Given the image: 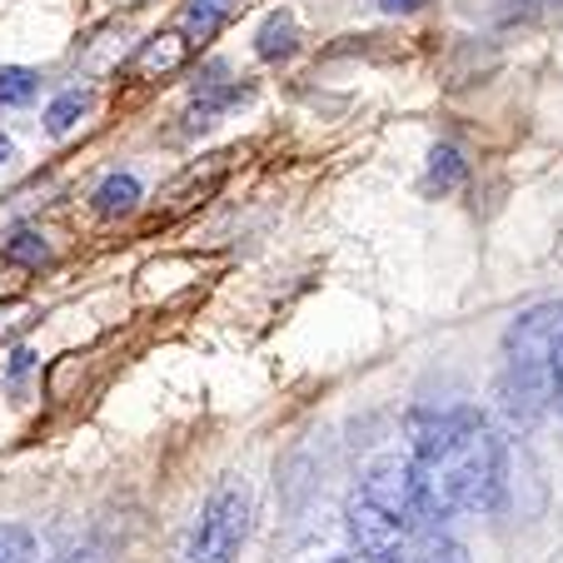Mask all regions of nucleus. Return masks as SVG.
Wrapping results in <instances>:
<instances>
[{
    "instance_id": "19",
    "label": "nucleus",
    "mask_w": 563,
    "mask_h": 563,
    "mask_svg": "<svg viewBox=\"0 0 563 563\" xmlns=\"http://www.w3.org/2000/svg\"><path fill=\"white\" fill-rule=\"evenodd\" d=\"M31 360H35V354H25V350H21V354H15V360H11V374H15V379H21V374H25V369H31Z\"/></svg>"
},
{
    "instance_id": "6",
    "label": "nucleus",
    "mask_w": 563,
    "mask_h": 563,
    "mask_svg": "<svg viewBox=\"0 0 563 563\" xmlns=\"http://www.w3.org/2000/svg\"><path fill=\"white\" fill-rule=\"evenodd\" d=\"M230 11H234V0H185L180 35H185L190 45H205L224 21H230Z\"/></svg>"
},
{
    "instance_id": "7",
    "label": "nucleus",
    "mask_w": 563,
    "mask_h": 563,
    "mask_svg": "<svg viewBox=\"0 0 563 563\" xmlns=\"http://www.w3.org/2000/svg\"><path fill=\"white\" fill-rule=\"evenodd\" d=\"M190 55V41L185 35H175V31H165V35H150L145 45H140V55H135V70L140 75H155V70H175V65Z\"/></svg>"
},
{
    "instance_id": "13",
    "label": "nucleus",
    "mask_w": 563,
    "mask_h": 563,
    "mask_svg": "<svg viewBox=\"0 0 563 563\" xmlns=\"http://www.w3.org/2000/svg\"><path fill=\"white\" fill-rule=\"evenodd\" d=\"M35 533L25 523H0V563H41L35 559Z\"/></svg>"
},
{
    "instance_id": "17",
    "label": "nucleus",
    "mask_w": 563,
    "mask_h": 563,
    "mask_svg": "<svg viewBox=\"0 0 563 563\" xmlns=\"http://www.w3.org/2000/svg\"><path fill=\"white\" fill-rule=\"evenodd\" d=\"M553 409L563 415V330H559V344H553Z\"/></svg>"
},
{
    "instance_id": "10",
    "label": "nucleus",
    "mask_w": 563,
    "mask_h": 563,
    "mask_svg": "<svg viewBox=\"0 0 563 563\" xmlns=\"http://www.w3.org/2000/svg\"><path fill=\"white\" fill-rule=\"evenodd\" d=\"M240 100H250V90L240 86V80H230V86H200V96H195V110H190V120H214V115H224V110H234Z\"/></svg>"
},
{
    "instance_id": "1",
    "label": "nucleus",
    "mask_w": 563,
    "mask_h": 563,
    "mask_svg": "<svg viewBox=\"0 0 563 563\" xmlns=\"http://www.w3.org/2000/svg\"><path fill=\"white\" fill-rule=\"evenodd\" d=\"M415 478L429 519L449 514H489L504 499V444L484 415L449 409L415 419Z\"/></svg>"
},
{
    "instance_id": "18",
    "label": "nucleus",
    "mask_w": 563,
    "mask_h": 563,
    "mask_svg": "<svg viewBox=\"0 0 563 563\" xmlns=\"http://www.w3.org/2000/svg\"><path fill=\"white\" fill-rule=\"evenodd\" d=\"M70 563H110V559H106V549H86V553H75Z\"/></svg>"
},
{
    "instance_id": "2",
    "label": "nucleus",
    "mask_w": 563,
    "mask_h": 563,
    "mask_svg": "<svg viewBox=\"0 0 563 563\" xmlns=\"http://www.w3.org/2000/svg\"><path fill=\"white\" fill-rule=\"evenodd\" d=\"M563 330V305H539L519 314L504 334L499 405L514 424H539L553 409V344Z\"/></svg>"
},
{
    "instance_id": "16",
    "label": "nucleus",
    "mask_w": 563,
    "mask_h": 563,
    "mask_svg": "<svg viewBox=\"0 0 563 563\" xmlns=\"http://www.w3.org/2000/svg\"><path fill=\"white\" fill-rule=\"evenodd\" d=\"M419 563H474V559H468V549L459 539H449V533H434V539L419 549Z\"/></svg>"
},
{
    "instance_id": "8",
    "label": "nucleus",
    "mask_w": 563,
    "mask_h": 563,
    "mask_svg": "<svg viewBox=\"0 0 563 563\" xmlns=\"http://www.w3.org/2000/svg\"><path fill=\"white\" fill-rule=\"evenodd\" d=\"M295 45H299V25H295V15H285V11L269 15L255 35L260 60H285V55H295Z\"/></svg>"
},
{
    "instance_id": "5",
    "label": "nucleus",
    "mask_w": 563,
    "mask_h": 563,
    "mask_svg": "<svg viewBox=\"0 0 563 563\" xmlns=\"http://www.w3.org/2000/svg\"><path fill=\"white\" fill-rule=\"evenodd\" d=\"M350 539H354V553H364V559H374V563L409 559V529L399 519H389L384 509H374L369 499L350 504Z\"/></svg>"
},
{
    "instance_id": "9",
    "label": "nucleus",
    "mask_w": 563,
    "mask_h": 563,
    "mask_svg": "<svg viewBox=\"0 0 563 563\" xmlns=\"http://www.w3.org/2000/svg\"><path fill=\"white\" fill-rule=\"evenodd\" d=\"M90 200H96V214H125L140 205V180L135 175H106Z\"/></svg>"
},
{
    "instance_id": "21",
    "label": "nucleus",
    "mask_w": 563,
    "mask_h": 563,
    "mask_svg": "<svg viewBox=\"0 0 563 563\" xmlns=\"http://www.w3.org/2000/svg\"><path fill=\"white\" fill-rule=\"evenodd\" d=\"M11 155H15V150H11V140H0V170L11 165Z\"/></svg>"
},
{
    "instance_id": "3",
    "label": "nucleus",
    "mask_w": 563,
    "mask_h": 563,
    "mask_svg": "<svg viewBox=\"0 0 563 563\" xmlns=\"http://www.w3.org/2000/svg\"><path fill=\"white\" fill-rule=\"evenodd\" d=\"M250 514H255L250 484L240 474H224L210 489V499H205L200 523H195L180 563H234V553H240V543L250 533Z\"/></svg>"
},
{
    "instance_id": "12",
    "label": "nucleus",
    "mask_w": 563,
    "mask_h": 563,
    "mask_svg": "<svg viewBox=\"0 0 563 563\" xmlns=\"http://www.w3.org/2000/svg\"><path fill=\"white\" fill-rule=\"evenodd\" d=\"M35 90H41V75L35 70H25V65H0V106L5 110L31 106Z\"/></svg>"
},
{
    "instance_id": "22",
    "label": "nucleus",
    "mask_w": 563,
    "mask_h": 563,
    "mask_svg": "<svg viewBox=\"0 0 563 563\" xmlns=\"http://www.w3.org/2000/svg\"><path fill=\"white\" fill-rule=\"evenodd\" d=\"M330 563H374V559H364V553H344V559H330Z\"/></svg>"
},
{
    "instance_id": "11",
    "label": "nucleus",
    "mask_w": 563,
    "mask_h": 563,
    "mask_svg": "<svg viewBox=\"0 0 563 563\" xmlns=\"http://www.w3.org/2000/svg\"><path fill=\"white\" fill-rule=\"evenodd\" d=\"M464 170H468V165H464V155H459L454 145H434V150H429L424 185H429V190H439V195H449L459 180H464Z\"/></svg>"
},
{
    "instance_id": "15",
    "label": "nucleus",
    "mask_w": 563,
    "mask_h": 563,
    "mask_svg": "<svg viewBox=\"0 0 563 563\" xmlns=\"http://www.w3.org/2000/svg\"><path fill=\"white\" fill-rule=\"evenodd\" d=\"M45 255H51V250H45V240H41L35 230H15L11 240H5V260H11V265H25V269H31V265H41Z\"/></svg>"
},
{
    "instance_id": "14",
    "label": "nucleus",
    "mask_w": 563,
    "mask_h": 563,
    "mask_svg": "<svg viewBox=\"0 0 563 563\" xmlns=\"http://www.w3.org/2000/svg\"><path fill=\"white\" fill-rule=\"evenodd\" d=\"M80 115H86V96H80V90H65V96H55L51 110H45V130H51V135H65V130H75Z\"/></svg>"
},
{
    "instance_id": "20",
    "label": "nucleus",
    "mask_w": 563,
    "mask_h": 563,
    "mask_svg": "<svg viewBox=\"0 0 563 563\" xmlns=\"http://www.w3.org/2000/svg\"><path fill=\"white\" fill-rule=\"evenodd\" d=\"M419 0H384V11H415Z\"/></svg>"
},
{
    "instance_id": "4",
    "label": "nucleus",
    "mask_w": 563,
    "mask_h": 563,
    "mask_svg": "<svg viewBox=\"0 0 563 563\" xmlns=\"http://www.w3.org/2000/svg\"><path fill=\"white\" fill-rule=\"evenodd\" d=\"M360 499H369L374 509H384L389 519H399L409 533L434 523L429 519L424 494H419V478H415V464H409V459H379V464H369Z\"/></svg>"
}]
</instances>
